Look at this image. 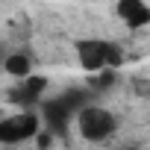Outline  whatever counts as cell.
I'll return each instance as SVG.
<instances>
[{"label":"cell","instance_id":"6da1fadb","mask_svg":"<svg viewBox=\"0 0 150 150\" xmlns=\"http://www.w3.org/2000/svg\"><path fill=\"white\" fill-rule=\"evenodd\" d=\"M77 62L83 71L103 74V71H118L124 62V53L118 44L106 38H80L77 41Z\"/></svg>","mask_w":150,"mask_h":150},{"label":"cell","instance_id":"7a4b0ae2","mask_svg":"<svg viewBox=\"0 0 150 150\" xmlns=\"http://www.w3.org/2000/svg\"><path fill=\"white\" fill-rule=\"evenodd\" d=\"M77 129L86 141H106L118 132V118L103 106H86L77 115Z\"/></svg>","mask_w":150,"mask_h":150},{"label":"cell","instance_id":"3957f363","mask_svg":"<svg viewBox=\"0 0 150 150\" xmlns=\"http://www.w3.org/2000/svg\"><path fill=\"white\" fill-rule=\"evenodd\" d=\"M41 132V118L35 112H21V115H12V118H3L0 124V141L3 144H21V141H30Z\"/></svg>","mask_w":150,"mask_h":150},{"label":"cell","instance_id":"277c9868","mask_svg":"<svg viewBox=\"0 0 150 150\" xmlns=\"http://www.w3.org/2000/svg\"><path fill=\"white\" fill-rule=\"evenodd\" d=\"M71 118L77 121V109H74L62 94H59V97H50V100L41 103V121H44V127H47L50 135L65 138L68 129H71Z\"/></svg>","mask_w":150,"mask_h":150},{"label":"cell","instance_id":"5b68a950","mask_svg":"<svg viewBox=\"0 0 150 150\" xmlns=\"http://www.w3.org/2000/svg\"><path fill=\"white\" fill-rule=\"evenodd\" d=\"M118 18L129 27V30H141L150 24V6L144 3V0H121V3L115 6Z\"/></svg>","mask_w":150,"mask_h":150},{"label":"cell","instance_id":"8992f818","mask_svg":"<svg viewBox=\"0 0 150 150\" xmlns=\"http://www.w3.org/2000/svg\"><path fill=\"white\" fill-rule=\"evenodd\" d=\"M47 91V80L44 77H38V74H33V77L30 80H24L12 94V100H18V103H24V106H33V103H38L41 100V94Z\"/></svg>","mask_w":150,"mask_h":150},{"label":"cell","instance_id":"52a82bcc","mask_svg":"<svg viewBox=\"0 0 150 150\" xmlns=\"http://www.w3.org/2000/svg\"><path fill=\"white\" fill-rule=\"evenodd\" d=\"M3 71L9 74V77H15V80L24 83V80L33 77V59L27 53H9L6 62H3Z\"/></svg>","mask_w":150,"mask_h":150},{"label":"cell","instance_id":"ba28073f","mask_svg":"<svg viewBox=\"0 0 150 150\" xmlns=\"http://www.w3.org/2000/svg\"><path fill=\"white\" fill-rule=\"evenodd\" d=\"M115 77H118V71H103V74H94V77H91V88H94V91L109 88V86L115 83Z\"/></svg>","mask_w":150,"mask_h":150},{"label":"cell","instance_id":"9c48e42d","mask_svg":"<svg viewBox=\"0 0 150 150\" xmlns=\"http://www.w3.org/2000/svg\"><path fill=\"white\" fill-rule=\"evenodd\" d=\"M121 150H141V147H135V144H127V147H121Z\"/></svg>","mask_w":150,"mask_h":150}]
</instances>
